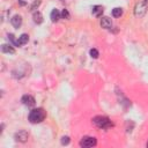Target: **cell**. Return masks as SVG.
Returning <instances> with one entry per match:
<instances>
[{
	"instance_id": "cell-1",
	"label": "cell",
	"mask_w": 148,
	"mask_h": 148,
	"mask_svg": "<svg viewBox=\"0 0 148 148\" xmlns=\"http://www.w3.org/2000/svg\"><path fill=\"white\" fill-rule=\"evenodd\" d=\"M45 117H46L45 111L42 108H37V109H34V110L30 111V113L28 116V119L32 124H38V123H42L45 119Z\"/></svg>"
},
{
	"instance_id": "cell-2",
	"label": "cell",
	"mask_w": 148,
	"mask_h": 148,
	"mask_svg": "<svg viewBox=\"0 0 148 148\" xmlns=\"http://www.w3.org/2000/svg\"><path fill=\"white\" fill-rule=\"evenodd\" d=\"M92 123H94L98 128H103V130L110 128V127L112 126L111 120H110L108 117H103V116H96V117L92 119Z\"/></svg>"
},
{
	"instance_id": "cell-3",
	"label": "cell",
	"mask_w": 148,
	"mask_h": 148,
	"mask_svg": "<svg viewBox=\"0 0 148 148\" xmlns=\"http://www.w3.org/2000/svg\"><path fill=\"white\" fill-rule=\"evenodd\" d=\"M147 8H148V0H140L134 7V15L136 17H142L146 14Z\"/></svg>"
},
{
	"instance_id": "cell-4",
	"label": "cell",
	"mask_w": 148,
	"mask_h": 148,
	"mask_svg": "<svg viewBox=\"0 0 148 148\" xmlns=\"http://www.w3.org/2000/svg\"><path fill=\"white\" fill-rule=\"evenodd\" d=\"M96 143H97V141L92 136H84L80 141V146L81 147H94V146H96Z\"/></svg>"
},
{
	"instance_id": "cell-5",
	"label": "cell",
	"mask_w": 148,
	"mask_h": 148,
	"mask_svg": "<svg viewBox=\"0 0 148 148\" xmlns=\"http://www.w3.org/2000/svg\"><path fill=\"white\" fill-rule=\"evenodd\" d=\"M28 138H29V134L24 130H21V131L15 133V140L18 141V142H25L28 140Z\"/></svg>"
},
{
	"instance_id": "cell-6",
	"label": "cell",
	"mask_w": 148,
	"mask_h": 148,
	"mask_svg": "<svg viewBox=\"0 0 148 148\" xmlns=\"http://www.w3.org/2000/svg\"><path fill=\"white\" fill-rule=\"evenodd\" d=\"M21 101H22V103L24 105H27L29 108H31V106H34L36 104V101H35V98L31 95H24V96H22Z\"/></svg>"
},
{
	"instance_id": "cell-7",
	"label": "cell",
	"mask_w": 148,
	"mask_h": 148,
	"mask_svg": "<svg viewBox=\"0 0 148 148\" xmlns=\"http://www.w3.org/2000/svg\"><path fill=\"white\" fill-rule=\"evenodd\" d=\"M10 23H12V25L14 28H20L21 24H22V17L20 15H14L12 17V20H10Z\"/></svg>"
},
{
	"instance_id": "cell-8",
	"label": "cell",
	"mask_w": 148,
	"mask_h": 148,
	"mask_svg": "<svg viewBox=\"0 0 148 148\" xmlns=\"http://www.w3.org/2000/svg\"><path fill=\"white\" fill-rule=\"evenodd\" d=\"M111 25H112V21H111L110 17L104 16V17L101 18V27H102V28H104V29H109V28H111Z\"/></svg>"
},
{
	"instance_id": "cell-9",
	"label": "cell",
	"mask_w": 148,
	"mask_h": 148,
	"mask_svg": "<svg viewBox=\"0 0 148 148\" xmlns=\"http://www.w3.org/2000/svg\"><path fill=\"white\" fill-rule=\"evenodd\" d=\"M60 16H61V13L58 9H53L51 12V14H50V17H51V21L52 22H57L60 18Z\"/></svg>"
},
{
	"instance_id": "cell-10",
	"label": "cell",
	"mask_w": 148,
	"mask_h": 148,
	"mask_svg": "<svg viewBox=\"0 0 148 148\" xmlns=\"http://www.w3.org/2000/svg\"><path fill=\"white\" fill-rule=\"evenodd\" d=\"M91 12H92V15H94V16L98 17V16H101L102 13H103V7L99 6V5H96V6L92 7V10H91Z\"/></svg>"
},
{
	"instance_id": "cell-11",
	"label": "cell",
	"mask_w": 148,
	"mask_h": 148,
	"mask_svg": "<svg viewBox=\"0 0 148 148\" xmlns=\"http://www.w3.org/2000/svg\"><path fill=\"white\" fill-rule=\"evenodd\" d=\"M32 18H34V22L37 23V24H40L43 22V15L39 12H35L34 15H32Z\"/></svg>"
},
{
	"instance_id": "cell-12",
	"label": "cell",
	"mask_w": 148,
	"mask_h": 148,
	"mask_svg": "<svg viewBox=\"0 0 148 148\" xmlns=\"http://www.w3.org/2000/svg\"><path fill=\"white\" fill-rule=\"evenodd\" d=\"M1 51L5 52V53H12V54L15 52V50L13 49V46L12 45H7V44H3L1 46Z\"/></svg>"
},
{
	"instance_id": "cell-13",
	"label": "cell",
	"mask_w": 148,
	"mask_h": 148,
	"mask_svg": "<svg viewBox=\"0 0 148 148\" xmlns=\"http://www.w3.org/2000/svg\"><path fill=\"white\" fill-rule=\"evenodd\" d=\"M28 40H29V36H28L27 34H22V35L18 37V42H20V44H21V45H23V44L28 43Z\"/></svg>"
},
{
	"instance_id": "cell-14",
	"label": "cell",
	"mask_w": 148,
	"mask_h": 148,
	"mask_svg": "<svg viewBox=\"0 0 148 148\" xmlns=\"http://www.w3.org/2000/svg\"><path fill=\"white\" fill-rule=\"evenodd\" d=\"M8 39L10 40V43H12L13 45H15V46H21V44H20V42H18V39L16 40V39H15V37H14V35H12V34H9V35H8Z\"/></svg>"
},
{
	"instance_id": "cell-15",
	"label": "cell",
	"mask_w": 148,
	"mask_h": 148,
	"mask_svg": "<svg viewBox=\"0 0 148 148\" xmlns=\"http://www.w3.org/2000/svg\"><path fill=\"white\" fill-rule=\"evenodd\" d=\"M121 14H123V9H121V8H118V7H117V8H113V9H112V15H113L114 17H119Z\"/></svg>"
},
{
	"instance_id": "cell-16",
	"label": "cell",
	"mask_w": 148,
	"mask_h": 148,
	"mask_svg": "<svg viewBox=\"0 0 148 148\" xmlns=\"http://www.w3.org/2000/svg\"><path fill=\"white\" fill-rule=\"evenodd\" d=\"M89 53H90V57H91V58H94V59L98 58V51H97L96 49H91Z\"/></svg>"
},
{
	"instance_id": "cell-17",
	"label": "cell",
	"mask_w": 148,
	"mask_h": 148,
	"mask_svg": "<svg viewBox=\"0 0 148 148\" xmlns=\"http://www.w3.org/2000/svg\"><path fill=\"white\" fill-rule=\"evenodd\" d=\"M39 5H40V1H39V0H35V1H34V3L30 6V10H35Z\"/></svg>"
},
{
	"instance_id": "cell-18",
	"label": "cell",
	"mask_w": 148,
	"mask_h": 148,
	"mask_svg": "<svg viewBox=\"0 0 148 148\" xmlns=\"http://www.w3.org/2000/svg\"><path fill=\"white\" fill-rule=\"evenodd\" d=\"M61 17H62V18H69V13H68L67 9H62V12H61Z\"/></svg>"
},
{
	"instance_id": "cell-19",
	"label": "cell",
	"mask_w": 148,
	"mask_h": 148,
	"mask_svg": "<svg viewBox=\"0 0 148 148\" xmlns=\"http://www.w3.org/2000/svg\"><path fill=\"white\" fill-rule=\"evenodd\" d=\"M61 143L62 145H68L69 143V138L68 136H62L61 138Z\"/></svg>"
},
{
	"instance_id": "cell-20",
	"label": "cell",
	"mask_w": 148,
	"mask_h": 148,
	"mask_svg": "<svg viewBox=\"0 0 148 148\" xmlns=\"http://www.w3.org/2000/svg\"><path fill=\"white\" fill-rule=\"evenodd\" d=\"M147 147H148V142H147Z\"/></svg>"
}]
</instances>
